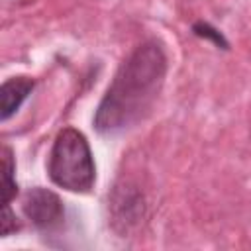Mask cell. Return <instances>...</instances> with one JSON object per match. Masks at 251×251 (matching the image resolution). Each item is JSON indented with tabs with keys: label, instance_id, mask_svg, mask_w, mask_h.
I'll list each match as a JSON object with an SVG mask.
<instances>
[{
	"label": "cell",
	"instance_id": "6da1fadb",
	"mask_svg": "<svg viewBox=\"0 0 251 251\" xmlns=\"http://www.w3.org/2000/svg\"><path fill=\"white\" fill-rule=\"evenodd\" d=\"M167 71L169 57L161 41L147 39L137 45L118 67L98 102L94 129L100 135H116L143 122L163 90Z\"/></svg>",
	"mask_w": 251,
	"mask_h": 251
},
{
	"label": "cell",
	"instance_id": "7a4b0ae2",
	"mask_svg": "<svg viewBox=\"0 0 251 251\" xmlns=\"http://www.w3.org/2000/svg\"><path fill=\"white\" fill-rule=\"evenodd\" d=\"M47 175L53 184L69 192L86 194L96 182V163L86 135L75 127L57 133L49 157Z\"/></svg>",
	"mask_w": 251,
	"mask_h": 251
},
{
	"label": "cell",
	"instance_id": "3957f363",
	"mask_svg": "<svg viewBox=\"0 0 251 251\" xmlns=\"http://www.w3.org/2000/svg\"><path fill=\"white\" fill-rule=\"evenodd\" d=\"M22 210L24 216L33 224V227L43 233H51L59 229L65 222L63 200L59 198L57 192L43 186H33L24 194Z\"/></svg>",
	"mask_w": 251,
	"mask_h": 251
},
{
	"label": "cell",
	"instance_id": "277c9868",
	"mask_svg": "<svg viewBox=\"0 0 251 251\" xmlns=\"http://www.w3.org/2000/svg\"><path fill=\"white\" fill-rule=\"evenodd\" d=\"M33 86H35V80L29 76H12L2 82V88H0V98H2L0 118H2V122L10 120L20 110V106L31 94Z\"/></svg>",
	"mask_w": 251,
	"mask_h": 251
},
{
	"label": "cell",
	"instance_id": "5b68a950",
	"mask_svg": "<svg viewBox=\"0 0 251 251\" xmlns=\"http://www.w3.org/2000/svg\"><path fill=\"white\" fill-rule=\"evenodd\" d=\"M2 202L10 204L18 194V182H16V161L14 153L8 145H2Z\"/></svg>",
	"mask_w": 251,
	"mask_h": 251
},
{
	"label": "cell",
	"instance_id": "8992f818",
	"mask_svg": "<svg viewBox=\"0 0 251 251\" xmlns=\"http://www.w3.org/2000/svg\"><path fill=\"white\" fill-rule=\"evenodd\" d=\"M192 33L196 37H200V39H206V41L214 43L218 49H227L229 47V41L226 39V35L218 27H214L210 22H204V20L194 22L192 24Z\"/></svg>",
	"mask_w": 251,
	"mask_h": 251
},
{
	"label": "cell",
	"instance_id": "52a82bcc",
	"mask_svg": "<svg viewBox=\"0 0 251 251\" xmlns=\"http://www.w3.org/2000/svg\"><path fill=\"white\" fill-rule=\"evenodd\" d=\"M0 226H2V229H0L2 237H8V235H12V233H16V231L22 229V222L16 218V212L10 208V204H4V212H2Z\"/></svg>",
	"mask_w": 251,
	"mask_h": 251
}]
</instances>
